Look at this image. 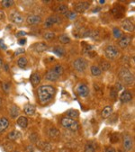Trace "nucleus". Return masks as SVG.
Wrapping results in <instances>:
<instances>
[{
	"label": "nucleus",
	"instance_id": "1",
	"mask_svg": "<svg viewBox=\"0 0 135 152\" xmlns=\"http://www.w3.org/2000/svg\"><path fill=\"white\" fill-rule=\"evenodd\" d=\"M56 90L52 86H42L38 88V97L41 104H45L50 102Z\"/></svg>",
	"mask_w": 135,
	"mask_h": 152
},
{
	"label": "nucleus",
	"instance_id": "2",
	"mask_svg": "<svg viewBox=\"0 0 135 152\" xmlns=\"http://www.w3.org/2000/svg\"><path fill=\"white\" fill-rule=\"evenodd\" d=\"M61 124L62 126L68 130H70L73 132H76L78 130V128H79V125H78V123L77 121H75L74 119H71V118L69 117H64L62 118V120H61Z\"/></svg>",
	"mask_w": 135,
	"mask_h": 152
},
{
	"label": "nucleus",
	"instance_id": "3",
	"mask_svg": "<svg viewBox=\"0 0 135 152\" xmlns=\"http://www.w3.org/2000/svg\"><path fill=\"white\" fill-rule=\"evenodd\" d=\"M119 77L127 85H130L134 81V77L132 73L130 72V70H128L127 69H121L120 72H119Z\"/></svg>",
	"mask_w": 135,
	"mask_h": 152
},
{
	"label": "nucleus",
	"instance_id": "4",
	"mask_svg": "<svg viewBox=\"0 0 135 152\" xmlns=\"http://www.w3.org/2000/svg\"><path fill=\"white\" fill-rule=\"evenodd\" d=\"M105 53L106 58L109 59H114L118 57L119 55V52L115 46H113V45H110V46H107L105 50Z\"/></svg>",
	"mask_w": 135,
	"mask_h": 152
},
{
	"label": "nucleus",
	"instance_id": "5",
	"mask_svg": "<svg viewBox=\"0 0 135 152\" xmlns=\"http://www.w3.org/2000/svg\"><path fill=\"white\" fill-rule=\"evenodd\" d=\"M73 66H74L75 69L77 70V71H84L86 69H87V60L84 59L82 58H79V59H77L74 62H73Z\"/></svg>",
	"mask_w": 135,
	"mask_h": 152
},
{
	"label": "nucleus",
	"instance_id": "6",
	"mask_svg": "<svg viewBox=\"0 0 135 152\" xmlns=\"http://www.w3.org/2000/svg\"><path fill=\"white\" fill-rule=\"evenodd\" d=\"M133 147V140L130 135H124L123 137V148L125 150L130 151Z\"/></svg>",
	"mask_w": 135,
	"mask_h": 152
},
{
	"label": "nucleus",
	"instance_id": "7",
	"mask_svg": "<svg viewBox=\"0 0 135 152\" xmlns=\"http://www.w3.org/2000/svg\"><path fill=\"white\" fill-rule=\"evenodd\" d=\"M77 92L78 94V95L81 97H87V95H89V88L86 85H78L77 87Z\"/></svg>",
	"mask_w": 135,
	"mask_h": 152
},
{
	"label": "nucleus",
	"instance_id": "8",
	"mask_svg": "<svg viewBox=\"0 0 135 152\" xmlns=\"http://www.w3.org/2000/svg\"><path fill=\"white\" fill-rule=\"evenodd\" d=\"M10 19L12 22H15V24H22V22H24V16L19 12L14 11V12H12L10 15Z\"/></svg>",
	"mask_w": 135,
	"mask_h": 152
},
{
	"label": "nucleus",
	"instance_id": "9",
	"mask_svg": "<svg viewBox=\"0 0 135 152\" xmlns=\"http://www.w3.org/2000/svg\"><path fill=\"white\" fill-rule=\"evenodd\" d=\"M26 22L28 24H40L42 22V17L40 15H31L27 17Z\"/></svg>",
	"mask_w": 135,
	"mask_h": 152
},
{
	"label": "nucleus",
	"instance_id": "10",
	"mask_svg": "<svg viewBox=\"0 0 135 152\" xmlns=\"http://www.w3.org/2000/svg\"><path fill=\"white\" fill-rule=\"evenodd\" d=\"M89 7V4L87 2H81V3H78L76 5L75 7V10L76 12L77 13H83L85 12V11Z\"/></svg>",
	"mask_w": 135,
	"mask_h": 152
},
{
	"label": "nucleus",
	"instance_id": "11",
	"mask_svg": "<svg viewBox=\"0 0 135 152\" xmlns=\"http://www.w3.org/2000/svg\"><path fill=\"white\" fill-rule=\"evenodd\" d=\"M122 27L127 32H133L134 31V24L130 20H124L122 22Z\"/></svg>",
	"mask_w": 135,
	"mask_h": 152
},
{
	"label": "nucleus",
	"instance_id": "12",
	"mask_svg": "<svg viewBox=\"0 0 135 152\" xmlns=\"http://www.w3.org/2000/svg\"><path fill=\"white\" fill-rule=\"evenodd\" d=\"M9 125V122L5 117L0 118V133L5 132Z\"/></svg>",
	"mask_w": 135,
	"mask_h": 152
},
{
	"label": "nucleus",
	"instance_id": "13",
	"mask_svg": "<svg viewBox=\"0 0 135 152\" xmlns=\"http://www.w3.org/2000/svg\"><path fill=\"white\" fill-rule=\"evenodd\" d=\"M60 76H58L56 73L52 69V70H50L47 72V74L46 76H45V78H46L47 80L49 81H56V80H58V78H59Z\"/></svg>",
	"mask_w": 135,
	"mask_h": 152
},
{
	"label": "nucleus",
	"instance_id": "14",
	"mask_svg": "<svg viewBox=\"0 0 135 152\" xmlns=\"http://www.w3.org/2000/svg\"><path fill=\"white\" fill-rule=\"evenodd\" d=\"M41 81V76L38 74V73H34L31 76V83L33 87H36L40 84Z\"/></svg>",
	"mask_w": 135,
	"mask_h": 152
},
{
	"label": "nucleus",
	"instance_id": "15",
	"mask_svg": "<svg viewBox=\"0 0 135 152\" xmlns=\"http://www.w3.org/2000/svg\"><path fill=\"white\" fill-rule=\"evenodd\" d=\"M132 99V95L129 92H123L120 96V100L122 103H128V102H130Z\"/></svg>",
	"mask_w": 135,
	"mask_h": 152
},
{
	"label": "nucleus",
	"instance_id": "16",
	"mask_svg": "<svg viewBox=\"0 0 135 152\" xmlns=\"http://www.w3.org/2000/svg\"><path fill=\"white\" fill-rule=\"evenodd\" d=\"M131 42V38L128 37V36H124V37H122V39L119 42V46L122 49L126 48L129 44Z\"/></svg>",
	"mask_w": 135,
	"mask_h": 152
},
{
	"label": "nucleus",
	"instance_id": "17",
	"mask_svg": "<svg viewBox=\"0 0 135 152\" xmlns=\"http://www.w3.org/2000/svg\"><path fill=\"white\" fill-rule=\"evenodd\" d=\"M112 112H113V108H112V106L107 105V106H105V107L103 109L102 114H101V115H102L103 118L106 119V118L110 117V115L112 114Z\"/></svg>",
	"mask_w": 135,
	"mask_h": 152
},
{
	"label": "nucleus",
	"instance_id": "18",
	"mask_svg": "<svg viewBox=\"0 0 135 152\" xmlns=\"http://www.w3.org/2000/svg\"><path fill=\"white\" fill-rule=\"evenodd\" d=\"M24 112L27 115H32V114H34V112H35V107L32 104H26L24 106Z\"/></svg>",
	"mask_w": 135,
	"mask_h": 152
},
{
	"label": "nucleus",
	"instance_id": "19",
	"mask_svg": "<svg viewBox=\"0 0 135 152\" xmlns=\"http://www.w3.org/2000/svg\"><path fill=\"white\" fill-rule=\"evenodd\" d=\"M17 124L22 128H26L28 125V119L25 116H20L17 119Z\"/></svg>",
	"mask_w": 135,
	"mask_h": 152
},
{
	"label": "nucleus",
	"instance_id": "20",
	"mask_svg": "<svg viewBox=\"0 0 135 152\" xmlns=\"http://www.w3.org/2000/svg\"><path fill=\"white\" fill-rule=\"evenodd\" d=\"M34 49L37 52H42L48 49V46H47V44H45L43 42H40L34 45Z\"/></svg>",
	"mask_w": 135,
	"mask_h": 152
},
{
	"label": "nucleus",
	"instance_id": "21",
	"mask_svg": "<svg viewBox=\"0 0 135 152\" xmlns=\"http://www.w3.org/2000/svg\"><path fill=\"white\" fill-rule=\"evenodd\" d=\"M95 145L93 141H88L85 148H84V151L85 152H95Z\"/></svg>",
	"mask_w": 135,
	"mask_h": 152
},
{
	"label": "nucleus",
	"instance_id": "22",
	"mask_svg": "<svg viewBox=\"0 0 135 152\" xmlns=\"http://www.w3.org/2000/svg\"><path fill=\"white\" fill-rule=\"evenodd\" d=\"M39 147H40V149L42 151H45V152H50V151H52V145H50V143H48V142H41Z\"/></svg>",
	"mask_w": 135,
	"mask_h": 152
},
{
	"label": "nucleus",
	"instance_id": "23",
	"mask_svg": "<svg viewBox=\"0 0 135 152\" xmlns=\"http://www.w3.org/2000/svg\"><path fill=\"white\" fill-rule=\"evenodd\" d=\"M20 135L21 133L18 132V131H12L9 134H8V136L7 138L10 139V140H16L19 137H20Z\"/></svg>",
	"mask_w": 135,
	"mask_h": 152
},
{
	"label": "nucleus",
	"instance_id": "24",
	"mask_svg": "<svg viewBox=\"0 0 135 152\" xmlns=\"http://www.w3.org/2000/svg\"><path fill=\"white\" fill-rule=\"evenodd\" d=\"M67 116L69 117V118H71V119H76V118L78 117V112L77 110H69V111H67Z\"/></svg>",
	"mask_w": 135,
	"mask_h": 152
},
{
	"label": "nucleus",
	"instance_id": "25",
	"mask_svg": "<svg viewBox=\"0 0 135 152\" xmlns=\"http://www.w3.org/2000/svg\"><path fill=\"white\" fill-rule=\"evenodd\" d=\"M90 71H91L92 75L95 76V77L101 75V73H102V70H101V69L97 66H92L91 67H90Z\"/></svg>",
	"mask_w": 135,
	"mask_h": 152
},
{
	"label": "nucleus",
	"instance_id": "26",
	"mask_svg": "<svg viewBox=\"0 0 135 152\" xmlns=\"http://www.w3.org/2000/svg\"><path fill=\"white\" fill-rule=\"evenodd\" d=\"M49 136L52 139H56L60 136V132L57 130V129L52 128V129H50V131H49Z\"/></svg>",
	"mask_w": 135,
	"mask_h": 152
},
{
	"label": "nucleus",
	"instance_id": "27",
	"mask_svg": "<svg viewBox=\"0 0 135 152\" xmlns=\"http://www.w3.org/2000/svg\"><path fill=\"white\" fill-rule=\"evenodd\" d=\"M19 114V108L17 106L13 105L12 107L10 108V115L12 116L13 118H16Z\"/></svg>",
	"mask_w": 135,
	"mask_h": 152
},
{
	"label": "nucleus",
	"instance_id": "28",
	"mask_svg": "<svg viewBox=\"0 0 135 152\" xmlns=\"http://www.w3.org/2000/svg\"><path fill=\"white\" fill-rule=\"evenodd\" d=\"M27 64H28L27 59L24 57H22L17 60V65L21 67V69H24V67L27 66Z\"/></svg>",
	"mask_w": 135,
	"mask_h": 152
},
{
	"label": "nucleus",
	"instance_id": "29",
	"mask_svg": "<svg viewBox=\"0 0 135 152\" xmlns=\"http://www.w3.org/2000/svg\"><path fill=\"white\" fill-rule=\"evenodd\" d=\"M56 11L61 15H66L68 13V7L66 5H60L58 7V8L56 9Z\"/></svg>",
	"mask_w": 135,
	"mask_h": 152
},
{
	"label": "nucleus",
	"instance_id": "30",
	"mask_svg": "<svg viewBox=\"0 0 135 152\" xmlns=\"http://www.w3.org/2000/svg\"><path fill=\"white\" fill-rule=\"evenodd\" d=\"M52 70H53L58 76L62 75L63 73H64V69H63V67H62V66H60V65L55 66V67H54V69H53Z\"/></svg>",
	"mask_w": 135,
	"mask_h": 152
},
{
	"label": "nucleus",
	"instance_id": "31",
	"mask_svg": "<svg viewBox=\"0 0 135 152\" xmlns=\"http://www.w3.org/2000/svg\"><path fill=\"white\" fill-rule=\"evenodd\" d=\"M113 34H114V38H116V39H120L123 36L122 32L119 29V28H114V29L113 30Z\"/></svg>",
	"mask_w": 135,
	"mask_h": 152
},
{
	"label": "nucleus",
	"instance_id": "32",
	"mask_svg": "<svg viewBox=\"0 0 135 152\" xmlns=\"http://www.w3.org/2000/svg\"><path fill=\"white\" fill-rule=\"evenodd\" d=\"M53 52L56 54V55H58V56H64L65 54V52H64V50L62 48H60V47H57V48H54L53 50Z\"/></svg>",
	"mask_w": 135,
	"mask_h": 152
},
{
	"label": "nucleus",
	"instance_id": "33",
	"mask_svg": "<svg viewBox=\"0 0 135 152\" xmlns=\"http://www.w3.org/2000/svg\"><path fill=\"white\" fill-rule=\"evenodd\" d=\"M60 41L61 43L66 44V43H69L70 42V39H69V37H68L66 34H63V35L60 36Z\"/></svg>",
	"mask_w": 135,
	"mask_h": 152
},
{
	"label": "nucleus",
	"instance_id": "34",
	"mask_svg": "<svg viewBox=\"0 0 135 152\" xmlns=\"http://www.w3.org/2000/svg\"><path fill=\"white\" fill-rule=\"evenodd\" d=\"M1 4L4 7H10L14 5V1H12V0H3Z\"/></svg>",
	"mask_w": 135,
	"mask_h": 152
},
{
	"label": "nucleus",
	"instance_id": "35",
	"mask_svg": "<svg viewBox=\"0 0 135 152\" xmlns=\"http://www.w3.org/2000/svg\"><path fill=\"white\" fill-rule=\"evenodd\" d=\"M50 19L52 20V24H59V22H61V18L59 17V16H57V15L50 16Z\"/></svg>",
	"mask_w": 135,
	"mask_h": 152
},
{
	"label": "nucleus",
	"instance_id": "36",
	"mask_svg": "<svg viewBox=\"0 0 135 152\" xmlns=\"http://www.w3.org/2000/svg\"><path fill=\"white\" fill-rule=\"evenodd\" d=\"M111 141H112V143H117L119 141V134L118 133L113 134L111 137Z\"/></svg>",
	"mask_w": 135,
	"mask_h": 152
},
{
	"label": "nucleus",
	"instance_id": "37",
	"mask_svg": "<svg viewBox=\"0 0 135 152\" xmlns=\"http://www.w3.org/2000/svg\"><path fill=\"white\" fill-rule=\"evenodd\" d=\"M46 40H52V39H53L55 37V34L53 32H46L43 36Z\"/></svg>",
	"mask_w": 135,
	"mask_h": 152
},
{
	"label": "nucleus",
	"instance_id": "38",
	"mask_svg": "<svg viewBox=\"0 0 135 152\" xmlns=\"http://www.w3.org/2000/svg\"><path fill=\"white\" fill-rule=\"evenodd\" d=\"M52 25H53V24H52V20L50 19V17L47 18L46 21H45V22H44V27H45V28H50Z\"/></svg>",
	"mask_w": 135,
	"mask_h": 152
},
{
	"label": "nucleus",
	"instance_id": "39",
	"mask_svg": "<svg viewBox=\"0 0 135 152\" xmlns=\"http://www.w3.org/2000/svg\"><path fill=\"white\" fill-rule=\"evenodd\" d=\"M3 90H4L5 93H9L10 84H9V83H5V84H3Z\"/></svg>",
	"mask_w": 135,
	"mask_h": 152
},
{
	"label": "nucleus",
	"instance_id": "40",
	"mask_svg": "<svg viewBox=\"0 0 135 152\" xmlns=\"http://www.w3.org/2000/svg\"><path fill=\"white\" fill-rule=\"evenodd\" d=\"M26 34V33H25V32H24V31H20V32H18L17 33H16V34H15V36L16 37H24V35Z\"/></svg>",
	"mask_w": 135,
	"mask_h": 152
},
{
	"label": "nucleus",
	"instance_id": "41",
	"mask_svg": "<svg viewBox=\"0 0 135 152\" xmlns=\"http://www.w3.org/2000/svg\"><path fill=\"white\" fill-rule=\"evenodd\" d=\"M25 43H26V39H24V38L19 39V41H18V44L19 45H24Z\"/></svg>",
	"mask_w": 135,
	"mask_h": 152
},
{
	"label": "nucleus",
	"instance_id": "42",
	"mask_svg": "<svg viewBox=\"0 0 135 152\" xmlns=\"http://www.w3.org/2000/svg\"><path fill=\"white\" fill-rule=\"evenodd\" d=\"M105 152H116L115 149L114 148H112V147H107L105 149Z\"/></svg>",
	"mask_w": 135,
	"mask_h": 152
},
{
	"label": "nucleus",
	"instance_id": "43",
	"mask_svg": "<svg viewBox=\"0 0 135 152\" xmlns=\"http://www.w3.org/2000/svg\"><path fill=\"white\" fill-rule=\"evenodd\" d=\"M26 151L27 152H33L34 150H33V147L32 146H27V148H26Z\"/></svg>",
	"mask_w": 135,
	"mask_h": 152
},
{
	"label": "nucleus",
	"instance_id": "44",
	"mask_svg": "<svg viewBox=\"0 0 135 152\" xmlns=\"http://www.w3.org/2000/svg\"><path fill=\"white\" fill-rule=\"evenodd\" d=\"M24 52H25L24 49H19L18 50H16V52H15V55H18L20 53H24Z\"/></svg>",
	"mask_w": 135,
	"mask_h": 152
},
{
	"label": "nucleus",
	"instance_id": "45",
	"mask_svg": "<svg viewBox=\"0 0 135 152\" xmlns=\"http://www.w3.org/2000/svg\"><path fill=\"white\" fill-rule=\"evenodd\" d=\"M5 17V13L3 12V11L0 10V20H4Z\"/></svg>",
	"mask_w": 135,
	"mask_h": 152
},
{
	"label": "nucleus",
	"instance_id": "46",
	"mask_svg": "<svg viewBox=\"0 0 135 152\" xmlns=\"http://www.w3.org/2000/svg\"><path fill=\"white\" fill-rule=\"evenodd\" d=\"M0 47L3 48V50H5V49H7V46H5V43H4V42H3L2 40H0Z\"/></svg>",
	"mask_w": 135,
	"mask_h": 152
},
{
	"label": "nucleus",
	"instance_id": "47",
	"mask_svg": "<svg viewBox=\"0 0 135 152\" xmlns=\"http://www.w3.org/2000/svg\"><path fill=\"white\" fill-rule=\"evenodd\" d=\"M69 19H74V18H76V14H75V13H69Z\"/></svg>",
	"mask_w": 135,
	"mask_h": 152
},
{
	"label": "nucleus",
	"instance_id": "48",
	"mask_svg": "<svg viewBox=\"0 0 135 152\" xmlns=\"http://www.w3.org/2000/svg\"><path fill=\"white\" fill-rule=\"evenodd\" d=\"M3 66V61H2V59H0V69H1V67Z\"/></svg>",
	"mask_w": 135,
	"mask_h": 152
},
{
	"label": "nucleus",
	"instance_id": "49",
	"mask_svg": "<svg viewBox=\"0 0 135 152\" xmlns=\"http://www.w3.org/2000/svg\"><path fill=\"white\" fill-rule=\"evenodd\" d=\"M2 107V100H1V98H0V108Z\"/></svg>",
	"mask_w": 135,
	"mask_h": 152
},
{
	"label": "nucleus",
	"instance_id": "50",
	"mask_svg": "<svg viewBox=\"0 0 135 152\" xmlns=\"http://www.w3.org/2000/svg\"><path fill=\"white\" fill-rule=\"evenodd\" d=\"M99 3H100V4H105V1H104V0H103V1L101 0V1H99Z\"/></svg>",
	"mask_w": 135,
	"mask_h": 152
},
{
	"label": "nucleus",
	"instance_id": "51",
	"mask_svg": "<svg viewBox=\"0 0 135 152\" xmlns=\"http://www.w3.org/2000/svg\"><path fill=\"white\" fill-rule=\"evenodd\" d=\"M14 152H19V151H14Z\"/></svg>",
	"mask_w": 135,
	"mask_h": 152
},
{
	"label": "nucleus",
	"instance_id": "52",
	"mask_svg": "<svg viewBox=\"0 0 135 152\" xmlns=\"http://www.w3.org/2000/svg\"><path fill=\"white\" fill-rule=\"evenodd\" d=\"M62 152H68V151H62Z\"/></svg>",
	"mask_w": 135,
	"mask_h": 152
},
{
	"label": "nucleus",
	"instance_id": "53",
	"mask_svg": "<svg viewBox=\"0 0 135 152\" xmlns=\"http://www.w3.org/2000/svg\"><path fill=\"white\" fill-rule=\"evenodd\" d=\"M120 152H124V151H120Z\"/></svg>",
	"mask_w": 135,
	"mask_h": 152
}]
</instances>
